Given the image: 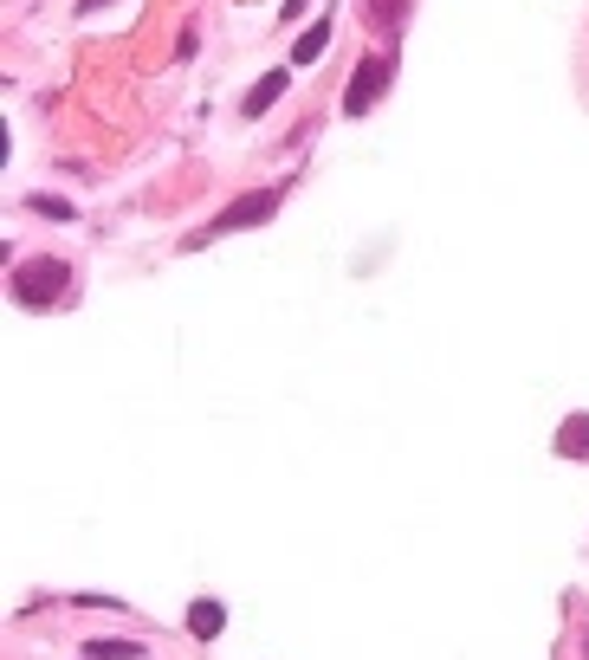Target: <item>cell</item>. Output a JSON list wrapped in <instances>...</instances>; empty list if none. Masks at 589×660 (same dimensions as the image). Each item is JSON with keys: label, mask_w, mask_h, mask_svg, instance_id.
<instances>
[{"label": "cell", "mask_w": 589, "mask_h": 660, "mask_svg": "<svg viewBox=\"0 0 589 660\" xmlns=\"http://www.w3.org/2000/svg\"><path fill=\"white\" fill-rule=\"evenodd\" d=\"M52 285H65V272H59V266H26V272H20V298H26V305H39Z\"/></svg>", "instance_id": "obj_1"}, {"label": "cell", "mask_w": 589, "mask_h": 660, "mask_svg": "<svg viewBox=\"0 0 589 660\" xmlns=\"http://www.w3.org/2000/svg\"><path fill=\"white\" fill-rule=\"evenodd\" d=\"M221 628V602H195V635H214Z\"/></svg>", "instance_id": "obj_2"}]
</instances>
